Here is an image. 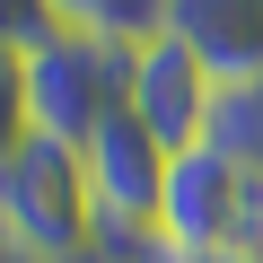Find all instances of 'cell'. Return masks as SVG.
<instances>
[{
    "instance_id": "obj_1",
    "label": "cell",
    "mask_w": 263,
    "mask_h": 263,
    "mask_svg": "<svg viewBox=\"0 0 263 263\" xmlns=\"http://www.w3.org/2000/svg\"><path fill=\"white\" fill-rule=\"evenodd\" d=\"M123 79H132V35L62 27L44 53L9 62V132H44V141L88 149L123 114Z\"/></svg>"
},
{
    "instance_id": "obj_2",
    "label": "cell",
    "mask_w": 263,
    "mask_h": 263,
    "mask_svg": "<svg viewBox=\"0 0 263 263\" xmlns=\"http://www.w3.org/2000/svg\"><path fill=\"white\" fill-rule=\"evenodd\" d=\"M0 228H9V263H88L97 254V193L88 158L44 132H9L0 149Z\"/></svg>"
},
{
    "instance_id": "obj_3",
    "label": "cell",
    "mask_w": 263,
    "mask_h": 263,
    "mask_svg": "<svg viewBox=\"0 0 263 263\" xmlns=\"http://www.w3.org/2000/svg\"><path fill=\"white\" fill-rule=\"evenodd\" d=\"M158 237H167L176 263H193V254H254V237H263V167L237 158L228 141L184 149L176 176H167V202H158Z\"/></svg>"
},
{
    "instance_id": "obj_4",
    "label": "cell",
    "mask_w": 263,
    "mask_h": 263,
    "mask_svg": "<svg viewBox=\"0 0 263 263\" xmlns=\"http://www.w3.org/2000/svg\"><path fill=\"white\" fill-rule=\"evenodd\" d=\"M123 105L141 114L158 141L184 158V149H211L219 141V123H228V88L202 70L193 44H176L167 27L149 35H132V79H123Z\"/></svg>"
},
{
    "instance_id": "obj_5",
    "label": "cell",
    "mask_w": 263,
    "mask_h": 263,
    "mask_svg": "<svg viewBox=\"0 0 263 263\" xmlns=\"http://www.w3.org/2000/svg\"><path fill=\"white\" fill-rule=\"evenodd\" d=\"M88 158V193H97V228H158V202H167V176H176V149L141 114H114L97 141L79 149Z\"/></svg>"
},
{
    "instance_id": "obj_6",
    "label": "cell",
    "mask_w": 263,
    "mask_h": 263,
    "mask_svg": "<svg viewBox=\"0 0 263 263\" xmlns=\"http://www.w3.org/2000/svg\"><path fill=\"white\" fill-rule=\"evenodd\" d=\"M158 27L176 44H193L228 97L263 88V0H158Z\"/></svg>"
},
{
    "instance_id": "obj_7",
    "label": "cell",
    "mask_w": 263,
    "mask_h": 263,
    "mask_svg": "<svg viewBox=\"0 0 263 263\" xmlns=\"http://www.w3.org/2000/svg\"><path fill=\"white\" fill-rule=\"evenodd\" d=\"M62 27H88V35H149L158 27V0H53Z\"/></svg>"
},
{
    "instance_id": "obj_8",
    "label": "cell",
    "mask_w": 263,
    "mask_h": 263,
    "mask_svg": "<svg viewBox=\"0 0 263 263\" xmlns=\"http://www.w3.org/2000/svg\"><path fill=\"white\" fill-rule=\"evenodd\" d=\"M254 263H263V237H254Z\"/></svg>"
}]
</instances>
